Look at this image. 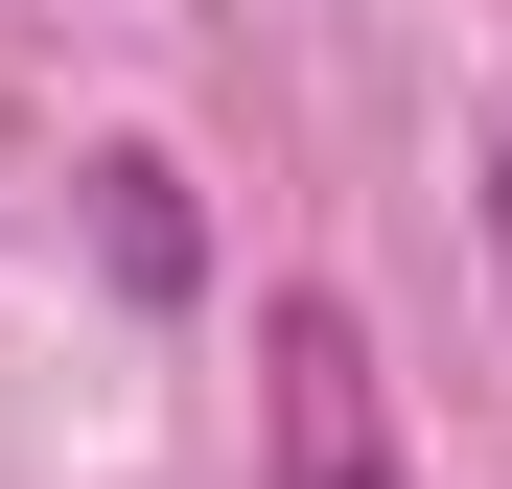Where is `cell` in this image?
<instances>
[{
	"label": "cell",
	"instance_id": "3",
	"mask_svg": "<svg viewBox=\"0 0 512 489\" xmlns=\"http://www.w3.org/2000/svg\"><path fill=\"white\" fill-rule=\"evenodd\" d=\"M489 257H512V140H489Z\"/></svg>",
	"mask_w": 512,
	"mask_h": 489
},
{
	"label": "cell",
	"instance_id": "2",
	"mask_svg": "<svg viewBox=\"0 0 512 489\" xmlns=\"http://www.w3.org/2000/svg\"><path fill=\"white\" fill-rule=\"evenodd\" d=\"M94 233H117V280H140V303H187V280H210V233H187V163H140V140L94 163Z\"/></svg>",
	"mask_w": 512,
	"mask_h": 489
},
{
	"label": "cell",
	"instance_id": "1",
	"mask_svg": "<svg viewBox=\"0 0 512 489\" xmlns=\"http://www.w3.org/2000/svg\"><path fill=\"white\" fill-rule=\"evenodd\" d=\"M256 466H280V489H419L396 466V396H373V326L326 280L256 303Z\"/></svg>",
	"mask_w": 512,
	"mask_h": 489
}]
</instances>
